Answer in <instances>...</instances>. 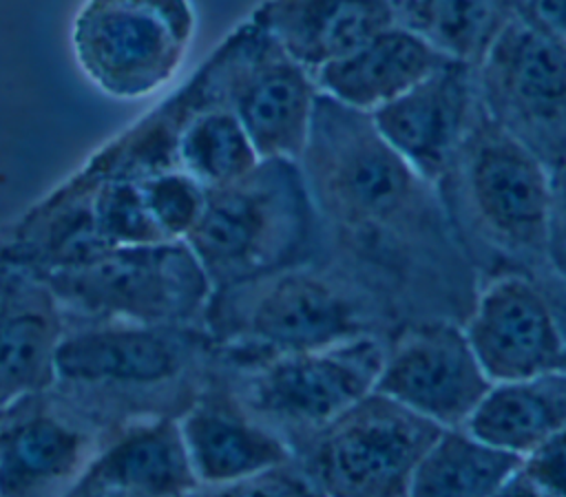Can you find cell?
Instances as JSON below:
<instances>
[{
    "mask_svg": "<svg viewBox=\"0 0 566 497\" xmlns=\"http://www.w3.org/2000/svg\"><path fill=\"white\" fill-rule=\"evenodd\" d=\"M113 426L49 387L0 411V497L69 495Z\"/></svg>",
    "mask_w": 566,
    "mask_h": 497,
    "instance_id": "12",
    "label": "cell"
},
{
    "mask_svg": "<svg viewBox=\"0 0 566 497\" xmlns=\"http://www.w3.org/2000/svg\"><path fill=\"white\" fill-rule=\"evenodd\" d=\"M168 104L177 117L175 168L206 190L230 186L259 166L261 155L241 119L226 104L206 99L192 80L168 97Z\"/></svg>",
    "mask_w": 566,
    "mask_h": 497,
    "instance_id": "22",
    "label": "cell"
},
{
    "mask_svg": "<svg viewBox=\"0 0 566 497\" xmlns=\"http://www.w3.org/2000/svg\"><path fill=\"white\" fill-rule=\"evenodd\" d=\"M203 322L234 347L287 353L365 334L356 303L314 269H276L212 289Z\"/></svg>",
    "mask_w": 566,
    "mask_h": 497,
    "instance_id": "7",
    "label": "cell"
},
{
    "mask_svg": "<svg viewBox=\"0 0 566 497\" xmlns=\"http://www.w3.org/2000/svg\"><path fill=\"white\" fill-rule=\"evenodd\" d=\"M515 9L546 33L566 42V0H515Z\"/></svg>",
    "mask_w": 566,
    "mask_h": 497,
    "instance_id": "30",
    "label": "cell"
},
{
    "mask_svg": "<svg viewBox=\"0 0 566 497\" xmlns=\"http://www.w3.org/2000/svg\"><path fill=\"white\" fill-rule=\"evenodd\" d=\"M382 356L385 347L369 334L270 353L248 376L245 406L256 417L316 433L374 391Z\"/></svg>",
    "mask_w": 566,
    "mask_h": 497,
    "instance_id": "11",
    "label": "cell"
},
{
    "mask_svg": "<svg viewBox=\"0 0 566 497\" xmlns=\"http://www.w3.org/2000/svg\"><path fill=\"white\" fill-rule=\"evenodd\" d=\"M440 426L369 391L312 433L305 477L327 495H409L413 470Z\"/></svg>",
    "mask_w": 566,
    "mask_h": 497,
    "instance_id": "8",
    "label": "cell"
},
{
    "mask_svg": "<svg viewBox=\"0 0 566 497\" xmlns=\"http://www.w3.org/2000/svg\"><path fill=\"white\" fill-rule=\"evenodd\" d=\"M471 68L475 66L447 60L396 99L369 113L380 137L431 186L453 168L473 121Z\"/></svg>",
    "mask_w": 566,
    "mask_h": 497,
    "instance_id": "14",
    "label": "cell"
},
{
    "mask_svg": "<svg viewBox=\"0 0 566 497\" xmlns=\"http://www.w3.org/2000/svg\"><path fill=\"white\" fill-rule=\"evenodd\" d=\"M66 314L46 278L0 256V411L53 384Z\"/></svg>",
    "mask_w": 566,
    "mask_h": 497,
    "instance_id": "18",
    "label": "cell"
},
{
    "mask_svg": "<svg viewBox=\"0 0 566 497\" xmlns=\"http://www.w3.org/2000/svg\"><path fill=\"white\" fill-rule=\"evenodd\" d=\"M307 225L310 190L298 161L261 159L243 179L208 190L186 243L219 289L281 269Z\"/></svg>",
    "mask_w": 566,
    "mask_h": 497,
    "instance_id": "3",
    "label": "cell"
},
{
    "mask_svg": "<svg viewBox=\"0 0 566 497\" xmlns=\"http://www.w3.org/2000/svg\"><path fill=\"white\" fill-rule=\"evenodd\" d=\"M489 387L464 329L431 322L405 331L385 349L374 391L451 429L467 424Z\"/></svg>",
    "mask_w": 566,
    "mask_h": 497,
    "instance_id": "13",
    "label": "cell"
},
{
    "mask_svg": "<svg viewBox=\"0 0 566 497\" xmlns=\"http://www.w3.org/2000/svg\"><path fill=\"white\" fill-rule=\"evenodd\" d=\"M520 459L467 426L440 429L413 470L409 495H502Z\"/></svg>",
    "mask_w": 566,
    "mask_h": 497,
    "instance_id": "24",
    "label": "cell"
},
{
    "mask_svg": "<svg viewBox=\"0 0 566 497\" xmlns=\"http://www.w3.org/2000/svg\"><path fill=\"white\" fill-rule=\"evenodd\" d=\"M66 320L199 325L212 281L186 241L108 247L46 276Z\"/></svg>",
    "mask_w": 566,
    "mask_h": 497,
    "instance_id": "4",
    "label": "cell"
},
{
    "mask_svg": "<svg viewBox=\"0 0 566 497\" xmlns=\"http://www.w3.org/2000/svg\"><path fill=\"white\" fill-rule=\"evenodd\" d=\"M181 435L201 488H232L290 464L285 442L228 393L206 384L179 415Z\"/></svg>",
    "mask_w": 566,
    "mask_h": 497,
    "instance_id": "17",
    "label": "cell"
},
{
    "mask_svg": "<svg viewBox=\"0 0 566 497\" xmlns=\"http://www.w3.org/2000/svg\"><path fill=\"white\" fill-rule=\"evenodd\" d=\"M199 490L179 417L142 415L115 424L69 495L170 497Z\"/></svg>",
    "mask_w": 566,
    "mask_h": 497,
    "instance_id": "16",
    "label": "cell"
},
{
    "mask_svg": "<svg viewBox=\"0 0 566 497\" xmlns=\"http://www.w3.org/2000/svg\"><path fill=\"white\" fill-rule=\"evenodd\" d=\"M212 342L199 325L66 320L53 387L108 426L142 415L179 417L206 387Z\"/></svg>",
    "mask_w": 566,
    "mask_h": 497,
    "instance_id": "1",
    "label": "cell"
},
{
    "mask_svg": "<svg viewBox=\"0 0 566 497\" xmlns=\"http://www.w3.org/2000/svg\"><path fill=\"white\" fill-rule=\"evenodd\" d=\"M195 29L190 0H82L71 24V51L102 95L135 102L172 82Z\"/></svg>",
    "mask_w": 566,
    "mask_h": 497,
    "instance_id": "5",
    "label": "cell"
},
{
    "mask_svg": "<svg viewBox=\"0 0 566 497\" xmlns=\"http://www.w3.org/2000/svg\"><path fill=\"white\" fill-rule=\"evenodd\" d=\"M551 212L546 230V256L555 272L566 281V161L551 175Z\"/></svg>",
    "mask_w": 566,
    "mask_h": 497,
    "instance_id": "29",
    "label": "cell"
},
{
    "mask_svg": "<svg viewBox=\"0 0 566 497\" xmlns=\"http://www.w3.org/2000/svg\"><path fill=\"white\" fill-rule=\"evenodd\" d=\"M298 166L310 199L321 201L340 225L358 230L420 221L433 188L380 137L369 113L323 93L316 97Z\"/></svg>",
    "mask_w": 566,
    "mask_h": 497,
    "instance_id": "2",
    "label": "cell"
},
{
    "mask_svg": "<svg viewBox=\"0 0 566 497\" xmlns=\"http://www.w3.org/2000/svg\"><path fill=\"white\" fill-rule=\"evenodd\" d=\"M462 329L491 382L555 369L566 349L548 300L520 274L491 281Z\"/></svg>",
    "mask_w": 566,
    "mask_h": 497,
    "instance_id": "15",
    "label": "cell"
},
{
    "mask_svg": "<svg viewBox=\"0 0 566 497\" xmlns=\"http://www.w3.org/2000/svg\"><path fill=\"white\" fill-rule=\"evenodd\" d=\"M192 77L210 102L232 108L261 159L298 161L318 88L314 75L252 18L237 27Z\"/></svg>",
    "mask_w": 566,
    "mask_h": 497,
    "instance_id": "6",
    "label": "cell"
},
{
    "mask_svg": "<svg viewBox=\"0 0 566 497\" xmlns=\"http://www.w3.org/2000/svg\"><path fill=\"white\" fill-rule=\"evenodd\" d=\"M455 161L489 236L520 254H544L553 186L546 161L484 108L473 115Z\"/></svg>",
    "mask_w": 566,
    "mask_h": 497,
    "instance_id": "10",
    "label": "cell"
},
{
    "mask_svg": "<svg viewBox=\"0 0 566 497\" xmlns=\"http://www.w3.org/2000/svg\"><path fill=\"white\" fill-rule=\"evenodd\" d=\"M398 22L424 38L444 57L478 66L515 0H394Z\"/></svg>",
    "mask_w": 566,
    "mask_h": 497,
    "instance_id": "25",
    "label": "cell"
},
{
    "mask_svg": "<svg viewBox=\"0 0 566 497\" xmlns=\"http://www.w3.org/2000/svg\"><path fill=\"white\" fill-rule=\"evenodd\" d=\"M464 426L522 457L566 426V369L491 382Z\"/></svg>",
    "mask_w": 566,
    "mask_h": 497,
    "instance_id": "23",
    "label": "cell"
},
{
    "mask_svg": "<svg viewBox=\"0 0 566 497\" xmlns=\"http://www.w3.org/2000/svg\"><path fill=\"white\" fill-rule=\"evenodd\" d=\"M250 18L312 75L398 22L394 0H263Z\"/></svg>",
    "mask_w": 566,
    "mask_h": 497,
    "instance_id": "20",
    "label": "cell"
},
{
    "mask_svg": "<svg viewBox=\"0 0 566 497\" xmlns=\"http://www.w3.org/2000/svg\"><path fill=\"white\" fill-rule=\"evenodd\" d=\"M478 71L486 115L544 161H566V42L515 9Z\"/></svg>",
    "mask_w": 566,
    "mask_h": 497,
    "instance_id": "9",
    "label": "cell"
},
{
    "mask_svg": "<svg viewBox=\"0 0 566 497\" xmlns=\"http://www.w3.org/2000/svg\"><path fill=\"white\" fill-rule=\"evenodd\" d=\"M93 175V219L97 236L106 247L144 245L166 241L155 225L135 177Z\"/></svg>",
    "mask_w": 566,
    "mask_h": 497,
    "instance_id": "26",
    "label": "cell"
},
{
    "mask_svg": "<svg viewBox=\"0 0 566 497\" xmlns=\"http://www.w3.org/2000/svg\"><path fill=\"white\" fill-rule=\"evenodd\" d=\"M424 38L396 22L345 57L318 68V93L363 113H374L444 64Z\"/></svg>",
    "mask_w": 566,
    "mask_h": 497,
    "instance_id": "21",
    "label": "cell"
},
{
    "mask_svg": "<svg viewBox=\"0 0 566 497\" xmlns=\"http://www.w3.org/2000/svg\"><path fill=\"white\" fill-rule=\"evenodd\" d=\"M502 495L566 497V426L522 455Z\"/></svg>",
    "mask_w": 566,
    "mask_h": 497,
    "instance_id": "28",
    "label": "cell"
},
{
    "mask_svg": "<svg viewBox=\"0 0 566 497\" xmlns=\"http://www.w3.org/2000/svg\"><path fill=\"white\" fill-rule=\"evenodd\" d=\"M135 179L161 236L186 241L203 214L208 190L179 168H164Z\"/></svg>",
    "mask_w": 566,
    "mask_h": 497,
    "instance_id": "27",
    "label": "cell"
},
{
    "mask_svg": "<svg viewBox=\"0 0 566 497\" xmlns=\"http://www.w3.org/2000/svg\"><path fill=\"white\" fill-rule=\"evenodd\" d=\"M93 186L80 168L44 194L0 230V256L46 278L108 250L95 230Z\"/></svg>",
    "mask_w": 566,
    "mask_h": 497,
    "instance_id": "19",
    "label": "cell"
}]
</instances>
